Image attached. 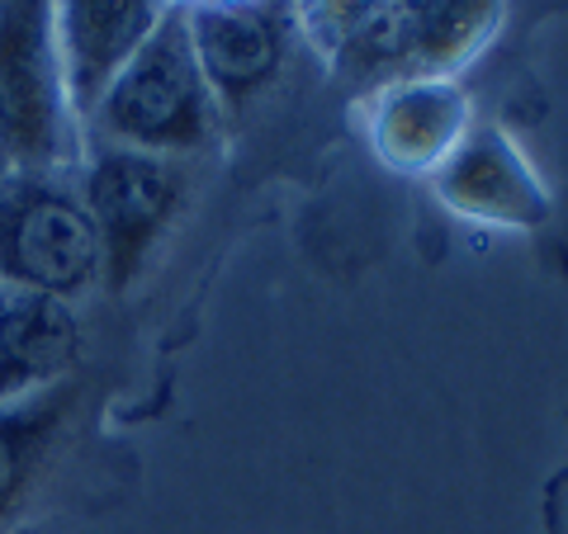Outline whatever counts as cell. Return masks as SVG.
Returning a JSON list of instances; mask_svg holds the SVG:
<instances>
[{
    "instance_id": "6da1fadb",
    "label": "cell",
    "mask_w": 568,
    "mask_h": 534,
    "mask_svg": "<svg viewBox=\"0 0 568 534\" xmlns=\"http://www.w3.org/2000/svg\"><path fill=\"white\" fill-rule=\"evenodd\" d=\"M323 58L355 81H407V76H455L478 58L503 6L474 0H407V6H327L313 10Z\"/></svg>"
},
{
    "instance_id": "7a4b0ae2",
    "label": "cell",
    "mask_w": 568,
    "mask_h": 534,
    "mask_svg": "<svg viewBox=\"0 0 568 534\" xmlns=\"http://www.w3.org/2000/svg\"><path fill=\"white\" fill-rule=\"evenodd\" d=\"M91 119L110 137V147L171 156V162L175 152H194L213 137L219 100L194 62L181 10L162 14L156 33L138 48V58L123 66V76L110 85Z\"/></svg>"
},
{
    "instance_id": "3957f363",
    "label": "cell",
    "mask_w": 568,
    "mask_h": 534,
    "mask_svg": "<svg viewBox=\"0 0 568 534\" xmlns=\"http://www.w3.org/2000/svg\"><path fill=\"white\" fill-rule=\"evenodd\" d=\"M71 104L62 85L52 6H0V166L14 175H48L67 162Z\"/></svg>"
},
{
    "instance_id": "277c9868",
    "label": "cell",
    "mask_w": 568,
    "mask_h": 534,
    "mask_svg": "<svg viewBox=\"0 0 568 534\" xmlns=\"http://www.w3.org/2000/svg\"><path fill=\"white\" fill-rule=\"evenodd\" d=\"M100 279V237L81 194L48 175L0 181V284L48 298H81Z\"/></svg>"
},
{
    "instance_id": "5b68a950",
    "label": "cell",
    "mask_w": 568,
    "mask_h": 534,
    "mask_svg": "<svg viewBox=\"0 0 568 534\" xmlns=\"http://www.w3.org/2000/svg\"><path fill=\"white\" fill-rule=\"evenodd\" d=\"M81 204L100 237V279L110 289H129L181 218L185 171L171 156L104 147L85 166Z\"/></svg>"
},
{
    "instance_id": "8992f818",
    "label": "cell",
    "mask_w": 568,
    "mask_h": 534,
    "mask_svg": "<svg viewBox=\"0 0 568 534\" xmlns=\"http://www.w3.org/2000/svg\"><path fill=\"white\" fill-rule=\"evenodd\" d=\"M474 129V100L455 76H407L375 85L365 137L394 175H436Z\"/></svg>"
},
{
    "instance_id": "52a82bcc",
    "label": "cell",
    "mask_w": 568,
    "mask_h": 534,
    "mask_svg": "<svg viewBox=\"0 0 568 534\" xmlns=\"http://www.w3.org/2000/svg\"><path fill=\"white\" fill-rule=\"evenodd\" d=\"M432 189L455 218L517 227V233L545 227L549 208H555L545 181L526 162V152L507 137L503 123H474L450 162L432 175Z\"/></svg>"
},
{
    "instance_id": "ba28073f",
    "label": "cell",
    "mask_w": 568,
    "mask_h": 534,
    "mask_svg": "<svg viewBox=\"0 0 568 534\" xmlns=\"http://www.w3.org/2000/svg\"><path fill=\"white\" fill-rule=\"evenodd\" d=\"M194 62L209 91L227 110H242L290 62V10L280 6H190L181 10Z\"/></svg>"
},
{
    "instance_id": "9c48e42d",
    "label": "cell",
    "mask_w": 568,
    "mask_h": 534,
    "mask_svg": "<svg viewBox=\"0 0 568 534\" xmlns=\"http://www.w3.org/2000/svg\"><path fill=\"white\" fill-rule=\"evenodd\" d=\"M166 6L152 0H67L52 6V39H58L62 85L71 114L91 119L123 66L162 24Z\"/></svg>"
},
{
    "instance_id": "30bf717a",
    "label": "cell",
    "mask_w": 568,
    "mask_h": 534,
    "mask_svg": "<svg viewBox=\"0 0 568 534\" xmlns=\"http://www.w3.org/2000/svg\"><path fill=\"white\" fill-rule=\"evenodd\" d=\"M81 360V317L71 302L0 284V402L67 383Z\"/></svg>"
},
{
    "instance_id": "8fae6325",
    "label": "cell",
    "mask_w": 568,
    "mask_h": 534,
    "mask_svg": "<svg viewBox=\"0 0 568 534\" xmlns=\"http://www.w3.org/2000/svg\"><path fill=\"white\" fill-rule=\"evenodd\" d=\"M71 407H77V383L71 379L43 388V393L0 402V521H10L29 502Z\"/></svg>"
}]
</instances>
